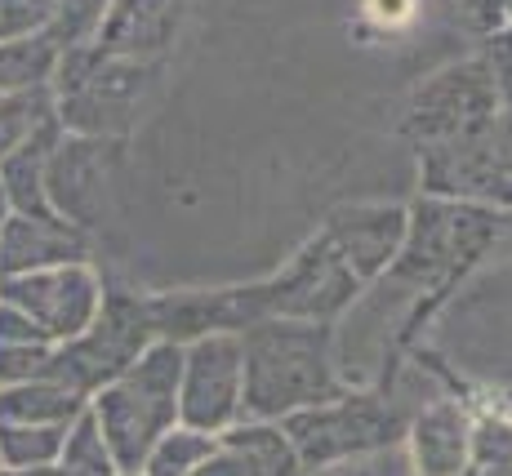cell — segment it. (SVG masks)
<instances>
[{
    "mask_svg": "<svg viewBox=\"0 0 512 476\" xmlns=\"http://www.w3.org/2000/svg\"><path fill=\"white\" fill-rule=\"evenodd\" d=\"M90 263V236L58 214H9L0 232V276H32L49 267Z\"/></svg>",
    "mask_w": 512,
    "mask_h": 476,
    "instance_id": "2e32d148",
    "label": "cell"
},
{
    "mask_svg": "<svg viewBox=\"0 0 512 476\" xmlns=\"http://www.w3.org/2000/svg\"><path fill=\"white\" fill-rule=\"evenodd\" d=\"M187 14H192V0H116L94 45L116 58L165 63L170 49L179 45Z\"/></svg>",
    "mask_w": 512,
    "mask_h": 476,
    "instance_id": "9a60e30c",
    "label": "cell"
},
{
    "mask_svg": "<svg viewBox=\"0 0 512 476\" xmlns=\"http://www.w3.org/2000/svg\"><path fill=\"white\" fill-rule=\"evenodd\" d=\"M508 14H512V0H508Z\"/></svg>",
    "mask_w": 512,
    "mask_h": 476,
    "instance_id": "836d02e7",
    "label": "cell"
},
{
    "mask_svg": "<svg viewBox=\"0 0 512 476\" xmlns=\"http://www.w3.org/2000/svg\"><path fill=\"white\" fill-rule=\"evenodd\" d=\"M419 187L432 201L477 205L495 214L512 210V103L455 143L423 147Z\"/></svg>",
    "mask_w": 512,
    "mask_h": 476,
    "instance_id": "ba28073f",
    "label": "cell"
},
{
    "mask_svg": "<svg viewBox=\"0 0 512 476\" xmlns=\"http://www.w3.org/2000/svg\"><path fill=\"white\" fill-rule=\"evenodd\" d=\"M472 414L455 396H441V401H428L415 419L406 423V472L410 476H468L472 463Z\"/></svg>",
    "mask_w": 512,
    "mask_h": 476,
    "instance_id": "5bb4252c",
    "label": "cell"
},
{
    "mask_svg": "<svg viewBox=\"0 0 512 476\" xmlns=\"http://www.w3.org/2000/svg\"><path fill=\"white\" fill-rule=\"evenodd\" d=\"M219 445L228 454H236V463L245 468V476H308L299 450H294L290 432L281 423H263V419H241L236 428L219 436Z\"/></svg>",
    "mask_w": 512,
    "mask_h": 476,
    "instance_id": "d6986e66",
    "label": "cell"
},
{
    "mask_svg": "<svg viewBox=\"0 0 512 476\" xmlns=\"http://www.w3.org/2000/svg\"><path fill=\"white\" fill-rule=\"evenodd\" d=\"M112 156H116V143L81 138V134H63L54 143V152H49V165H45L49 210L67 218L72 227H81L85 236L94 227H103L107 205H112V196H107Z\"/></svg>",
    "mask_w": 512,
    "mask_h": 476,
    "instance_id": "7c38bea8",
    "label": "cell"
},
{
    "mask_svg": "<svg viewBox=\"0 0 512 476\" xmlns=\"http://www.w3.org/2000/svg\"><path fill=\"white\" fill-rule=\"evenodd\" d=\"M58 0H0V41H23V36H45L54 23Z\"/></svg>",
    "mask_w": 512,
    "mask_h": 476,
    "instance_id": "4316f807",
    "label": "cell"
},
{
    "mask_svg": "<svg viewBox=\"0 0 512 476\" xmlns=\"http://www.w3.org/2000/svg\"><path fill=\"white\" fill-rule=\"evenodd\" d=\"M90 401L67 392L58 379H32L0 388V428H72Z\"/></svg>",
    "mask_w": 512,
    "mask_h": 476,
    "instance_id": "ac0fdd59",
    "label": "cell"
},
{
    "mask_svg": "<svg viewBox=\"0 0 512 476\" xmlns=\"http://www.w3.org/2000/svg\"><path fill=\"white\" fill-rule=\"evenodd\" d=\"M245 347V419L285 423L348 392L334 356V325L263 321L241 334Z\"/></svg>",
    "mask_w": 512,
    "mask_h": 476,
    "instance_id": "7a4b0ae2",
    "label": "cell"
},
{
    "mask_svg": "<svg viewBox=\"0 0 512 476\" xmlns=\"http://www.w3.org/2000/svg\"><path fill=\"white\" fill-rule=\"evenodd\" d=\"M214 450H219V436H205V432L179 423V428H170L152 445L139 476H192L196 463H205Z\"/></svg>",
    "mask_w": 512,
    "mask_h": 476,
    "instance_id": "7402d4cb",
    "label": "cell"
},
{
    "mask_svg": "<svg viewBox=\"0 0 512 476\" xmlns=\"http://www.w3.org/2000/svg\"><path fill=\"white\" fill-rule=\"evenodd\" d=\"M245 419V347L241 334H205L183 343L179 423L223 436Z\"/></svg>",
    "mask_w": 512,
    "mask_h": 476,
    "instance_id": "30bf717a",
    "label": "cell"
},
{
    "mask_svg": "<svg viewBox=\"0 0 512 476\" xmlns=\"http://www.w3.org/2000/svg\"><path fill=\"white\" fill-rule=\"evenodd\" d=\"M192 476H245V468L236 463V454H228V450L219 445V450H214L205 463H196Z\"/></svg>",
    "mask_w": 512,
    "mask_h": 476,
    "instance_id": "f1b7e54d",
    "label": "cell"
},
{
    "mask_svg": "<svg viewBox=\"0 0 512 476\" xmlns=\"http://www.w3.org/2000/svg\"><path fill=\"white\" fill-rule=\"evenodd\" d=\"M27 476H67L63 468H45V472H27Z\"/></svg>",
    "mask_w": 512,
    "mask_h": 476,
    "instance_id": "d6a6232c",
    "label": "cell"
},
{
    "mask_svg": "<svg viewBox=\"0 0 512 476\" xmlns=\"http://www.w3.org/2000/svg\"><path fill=\"white\" fill-rule=\"evenodd\" d=\"M406 210V241H401L397 263L383 272V285H401V290L428 294V299H441L446 290H455L481 263V254L495 245L499 223H504L495 210L432 201V196H419Z\"/></svg>",
    "mask_w": 512,
    "mask_h": 476,
    "instance_id": "5b68a950",
    "label": "cell"
},
{
    "mask_svg": "<svg viewBox=\"0 0 512 476\" xmlns=\"http://www.w3.org/2000/svg\"><path fill=\"white\" fill-rule=\"evenodd\" d=\"M366 281L352 272L343 250L326 232H317L277 276L254 285H223V290H179L147 294L156 321V339L192 343L205 334H245L263 321H312L334 325L361 299Z\"/></svg>",
    "mask_w": 512,
    "mask_h": 476,
    "instance_id": "6da1fadb",
    "label": "cell"
},
{
    "mask_svg": "<svg viewBox=\"0 0 512 476\" xmlns=\"http://www.w3.org/2000/svg\"><path fill=\"white\" fill-rule=\"evenodd\" d=\"M152 343H156V321H152V307H147V294L107 285L94 325L85 334H76L72 343L58 347L54 365H49V379H58L67 392L94 401V396L103 392L107 383L121 379Z\"/></svg>",
    "mask_w": 512,
    "mask_h": 476,
    "instance_id": "52a82bcc",
    "label": "cell"
},
{
    "mask_svg": "<svg viewBox=\"0 0 512 476\" xmlns=\"http://www.w3.org/2000/svg\"><path fill=\"white\" fill-rule=\"evenodd\" d=\"M112 5H116V0H58L54 23L45 27V36L58 45V54H63V49L94 45V36L103 32Z\"/></svg>",
    "mask_w": 512,
    "mask_h": 476,
    "instance_id": "cb8c5ba5",
    "label": "cell"
},
{
    "mask_svg": "<svg viewBox=\"0 0 512 476\" xmlns=\"http://www.w3.org/2000/svg\"><path fill=\"white\" fill-rule=\"evenodd\" d=\"M379 476H410V472H406V463H392V468H388V472H379Z\"/></svg>",
    "mask_w": 512,
    "mask_h": 476,
    "instance_id": "1f68e13d",
    "label": "cell"
},
{
    "mask_svg": "<svg viewBox=\"0 0 512 476\" xmlns=\"http://www.w3.org/2000/svg\"><path fill=\"white\" fill-rule=\"evenodd\" d=\"M63 138V125L45 121L27 143H18L14 152L0 161V192L9 201V214H54L49 210V196H45V165L54 143Z\"/></svg>",
    "mask_w": 512,
    "mask_h": 476,
    "instance_id": "e0dca14e",
    "label": "cell"
},
{
    "mask_svg": "<svg viewBox=\"0 0 512 476\" xmlns=\"http://www.w3.org/2000/svg\"><path fill=\"white\" fill-rule=\"evenodd\" d=\"M161 72H165V63L116 58V54H103L98 45L63 49L58 54L54 85H49L54 116L63 125V134L121 143L147 112L156 85H161Z\"/></svg>",
    "mask_w": 512,
    "mask_h": 476,
    "instance_id": "3957f363",
    "label": "cell"
},
{
    "mask_svg": "<svg viewBox=\"0 0 512 476\" xmlns=\"http://www.w3.org/2000/svg\"><path fill=\"white\" fill-rule=\"evenodd\" d=\"M5 223H9V201H5V192H0V232H5Z\"/></svg>",
    "mask_w": 512,
    "mask_h": 476,
    "instance_id": "4dcf8cb0",
    "label": "cell"
},
{
    "mask_svg": "<svg viewBox=\"0 0 512 476\" xmlns=\"http://www.w3.org/2000/svg\"><path fill=\"white\" fill-rule=\"evenodd\" d=\"M179 374L183 343L156 339L130 370L90 401V414L112 450L121 476H139L152 445L179 428Z\"/></svg>",
    "mask_w": 512,
    "mask_h": 476,
    "instance_id": "277c9868",
    "label": "cell"
},
{
    "mask_svg": "<svg viewBox=\"0 0 512 476\" xmlns=\"http://www.w3.org/2000/svg\"><path fill=\"white\" fill-rule=\"evenodd\" d=\"M54 352H58L54 343H0V388L49 379Z\"/></svg>",
    "mask_w": 512,
    "mask_h": 476,
    "instance_id": "484cf974",
    "label": "cell"
},
{
    "mask_svg": "<svg viewBox=\"0 0 512 476\" xmlns=\"http://www.w3.org/2000/svg\"><path fill=\"white\" fill-rule=\"evenodd\" d=\"M45 121H54V94H0V161L27 143Z\"/></svg>",
    "mask_w": 512,
    "mask_h": 476,
    "instance_id": "d4e9b609",
    "label": "cell"
},
{
    "mask_svg": "<svg viewBox=\"0 0 512 476\" xmlns=\"http://www.w3.org/2000/svg\"><path fill=\"white\" fill-rule=\"evenodd\" d=\"M58 45L49 36L0 41V94H41L54 85Z\"/></svg>",
    "mask_w": 512,
    "mask_h": 476,
    "instance_id": "ffe728a7",
    "label": "cell"
},
{
    "mask_svg": "<svg viewBox=\"0 0 512 476\" xmlns=\"http://www.w3.org/2000/svg\"><path fill=\"white\" fill-rule=\"evenodd\" d=\"M477 58L490 67V76H495L504 103H512V27H504V32H495V36H486Z\"/></svg>",
    "mask_w": 512,
    "mask_h": 476,
    "instance_id": "83f0119b",
    "label": "cell"
},
{
    "mask_svg": "<svg viewBox=\"0 0 512 476\" xmlns=\"http://www.w3.org/2000/svg\"><path fill=\"white\" fill-rule=\"evenodd\" d=\"M0 476H5V472H0Z\"/></svg>",
    "mask_w": 512,
    "mask_h": 476,
    "instance_id": "e575fe53",
    "label": "cell"
},
{
    "mask_svg": "<svg viewBox=\"0 0 512 476\" xmlns=\"http://www.w3.org/2000/svg\"><path fill=\"white\" fill-rule=\"evenodd\" d=\"M499 107H504V94H499L490 67L481 58H464V63L441 67L432 81H423L410 94L401 134L415 143V152H423V147L455 143V138L481 130Z\"/></svg>",
    "mask_w": 512,
    "mask_h": 476,
    "instance_id": "9c48e42d",
    "label": "cell"
},
{
    "mask_svg": "<svg viewBox=\"0 0 512 476\" xmlns=\"http://www.w3.org/2000/svg\"><path fill=\"white\" fill-rule=\"evenodd\" d=\"M103 294L107 285L94 272V263H67L32 276H0V303L18 307L54 347L90 330L103 307Z\"/></svg>",
    "mask_w": 512,
    "mask_h": 476,
    "instance_id": "8fae6325",
    "label": "cell"
},
{
    "mask_svg": "<svg viewBox=\"0 0 512 476\" xmlns=\"http://www.w3.org/2000/svg\"><path fill=\"white\" fill-rule=\"evenodd\" d=\"M67 428H0V472L27 476L58 468Z\"/></svg>",
    "mask_w": 512,
    "mask_h": 476,
    "instance_id": "44dd1931",
    "label": "cell"
},
{
    "mask_svg": "<svg viewBox=\"0 0 512 476\" xmlns=\"http://www.w3.org/2000/svg\"><path fill=\"white\" fill-rule=\"evenodd\" d=\"M58 468H63L67 476H121V468H116L112 450H107V441H103V432H98V423H94L90 410H85L81 419L67 428Z\"/></svg>",
    "mask_w": 512,
    "mask_h": 476,
    "instance_id": "603a6c76",
    "label": "cell"
},
{
    "mask_svg": "<svg viewBox=\"0 0 512 476\" xmlns=\"http://www.w3.org/2000/svg\"><path fill=\"white\" fill-rule=\"evenodd\" d=\"M312 476H379L370 463H348V468H330V472H312Z\"/></svg>",
    "mask_w": 512,
    "mask_h": 476,
    "instance_id": "f546056e",
    "label": "cell"
},
{
    "mask_svg": "<svg viewBox=\"0 0 512 476\" xmlns=\"http://www.w3.org/2000/svg\"><path fill=\"white\" fill-rule=\"evenodd\" d=\"M406 223H410L406 205H343V210L326 218L321 232L343 250L352 272L366 285H374L397 263L401 241H406Z\"/></svg>",
    "mask_w": 512,
    "mask_h": 476,
    "instance_id": "4fadbf2b",
    "label": "cell"
},
{
    "mask_svg": "<svg viewBox=\"0 0 512 476\" xmlns=\"http://www.w3.org/2000/svg\"><path fill=\"white\" fill-rule=\"evenodd\" d=\"M406 414L397 410V401H388L383 392H343L334 401L303 410L294 419H285L281 428L290 432L294 450H299L303 468L312 472H330V468H348V463L374 459L401 445L406 436Z\"/></svg>",
    "mask_w": 512,
    "mask_h": 476,
    "instance_id": "8992f818",
    "label": "cell"
}]
</instances>
